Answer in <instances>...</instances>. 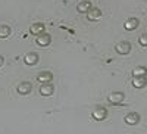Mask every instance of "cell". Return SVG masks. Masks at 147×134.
I'll return each instance as SVG.
<instances>
[{"instance_id":"cell-12","label":"cell","mask_w":147,"mask_h":134,"mask_svg":"<svg viewBox=\"0 0 147 134\" xmlns=\"http://www.w3.org/2000/svg\"><path fill=\"white\" fill-rule=\"evenodd\" d=\"M44 30H46V25H44L43 22H35V24H32V25H31L30 32L34 34V35H40V34L44 32Z\"/></svg>"},{"instance_id":"cell-1","label":"cell","mask_w":147,"mask_h":134,"mask_svg":"<svg viewBox=\"0 0 147 134\" xmlns=\"http://www.w3.org/2000/svg\"><path fill=\"white\" fill-rule=\"evenodd\" d=\"M124 100H125V94L122 91H113L107 96V102L110 105H121L124 103Z\"/></svg>"},{"instance_id":"cell-11","label":"cell","mask_w":147,"mask_h":134,"mask_svg":"<svg viewBox=\"0 0 147 134\" xmlns=\"http://www.w3.org/2000/svg\"><path fill=\"white\" fill-rule=\"evenodd\" d=\"M102 18V10L99 7H91L88 12H87V19L88 21H97Z\"/></svg>"},{"instance_id":"cell-8","label":"cell","mask_w":147,"mask_h":134,"mask_svg":"<svg viewBox=\"0 0 147 134\" xmlns=\"http://www.w3.org/2000/svg\"><path fill=\"white\" fill-rule=\"evenodd\" d=\"M52 80H53V74L50 71H43V72H40V74L37 75V81L41 83V84L52 83Z\"/></svg>"},{"instance_id":"cell-6","label":"cell","mask_w":147,"mask_h":134,"mask_svg":"<svg viewBox=\"0 0 147 134\" xmlns=\"http://www.w3.org/2000/svg\"><path fill=\"white\" fill-rule=\"evenodd\" d=\"M37 44L38 46H41V47H47L49 44L52 43V37L49 35L47 32H43V34H40V35H37Z\"/></svg>"},{"instance_id":"cell-2","label":"cell","mask_w":147,"mask_h":134,"mask_svg":"<svg viewBox=\"0 0 147 134\" xmlns=\"http://www.w3.org/2000/svg\"><path fill=\"white\" fill-rule=\"evenodd\" d=\"M115 50H116L118 55L125 56V55H128V53L131 52V43H129V41H119V43H116V46H115Z\"/></svg>"},{"instance_id":"cell-7","label":"cell","mask_w":147,"mask_h":134,"mask_svg":"<svg viewBox=\"0 0 147 134\" xmlns=\"http://www.w3.org/2000/svg\"><path fill=\"white\" fill-rule=\"evenodd\" d=\"M31 90H32V86H31V83H28V81H22L19 86L16 87V91H18L19 94H22V96L30 94Z\"/></svg>"},{"instance_id":"cell-16","label":"cell","mask_w":147,"mask_h":134,"mask_svg":"<svg viewBox=\"0 0 147 134\" xmlns=\"http://www.w3.org/2000/svg\"><path fill=\"white\" fill-rule=\"evenodd\" d=\"M10 35V28L9 25H0V39H6Z\"/></svg>"},{"instance_id":"cell-18","label":"cell","mask_w":147,"mask_h":134,"mask_svg":"<svg viewBox=\"0 0 147 134\" xmlns=\"http://www.w3.org/2000/svg\"><path fill=\"white\" fill-rule=\"evenodd\" d=\"M3 62H5V59H3V56H2V55H0V66L3 65Z\"/></svg>"},{"instance_id":"cell-9","label":"cell","mask_w":147,"mask_h":134,"mask_svg":"<svg viewBox=\"0 0 147 134\" xmlns=\"http://www.w3.org/2000/svg\"><path fill=\"white\" fill-rule=\"evenodd\" d=\"M138 25H140V21H138L137 18H129V19H127V21L124 22V28H125L127 31H134V30H137Z\"/></svg>"},{"instance_id":"cell-13","label":"cell","mask_w":147,"mask_h":134,"mask_svg":"<svg viewBox=\"0 0 147 134\" xmlns=\"http://www.w3.org/2000/svg\"><path fill=\"white\" fill-rule=\"evenodd\" d=\"M91 7H93V5H91L90 0H82V2H80V3H78L77 10H78V12H81V14H87V12H88Z\"/></svg>"},{"instance_id":"cell-10","label":"cell","mask_w":147,"mask_h":134,"mask_svg":"<svg viewBox=\"0 0 147 134\" xmlns=\"http://www.w3.org/2000/svg\"><path fill=\"white\" fill-rule=\"evenodd\" d=\"M53 91H55V87H53V84H50V83H46V84H41L40 86V94L41 96L49 97V96L53 94Z\"/></svg>"},{"instance_id":"cell-15","label":"cell","mask_w":147,"mask_h":134,"mask_svg":"<svg viewBox=\"0 0 147 134\" xmlns=\"http://www.w3.org/2000/svg\"><path fill=\"white\" fill-rule=\"evenodd\" d=\"M147 75V68L146 66H137L132 69V77H146Z\"/></svg>"},{"instance_id":"cell-17","label":"cell","mask_w":147,"mask_h":134,"mask_svg":"<svg viewBox=\"0 0 147 134\" xmlns=\"http://www.w3.org/2000/svg\"><path fill=\"white\" fill-rule=\"evenodd\" d=\"M138 43L143 46V47H147V34H143L141 37L138 39Z\"/></svg>"},{"instance_id":"cell-14","label":"cell","mask_w":147,"mask_h":134,"mask_svg":"<svg viewBox=\"0 0 147 134\" xmlns=\"http://www.w3.org/2000/svg\"><path fill=\"white\" fill-rule=\"evenodd\" d=\"M132 86L136 89H144L147 86V78L146 77H132Z\"/></svg>"},{"instance_id":"cell-4","label":"cell","mask_w":147,"mask_h":134,"mask_svg":"<svg viewBox=\"0 0 147 134\" xmlns=\"http://www.w3.org/2000/svg\"><path fill=\"white\" fill-rule=\"evenodd\" d=\"M140 119H141V116H140L138 112H129V114H127L125 118H124V121H125L128 125H137V124L140 122Z\"/></svg>"},{"instance_id":"cell-3","label":"cell","mask_w":147,"mask_h":134,"mask_svg":"<svg viewBox=\"0 0 147 134\" xmlns=\"http://www.w3.org/2000/svg\"><path fill=\"white\" fill-rule=\"evenodd\" d=\"M91 115H93V118H94L96 121H103V119H106V116H107V109L103 108V106H96V108L93 109Z\"/></svg>"},{"instance_id":"cell-5","label":"cell","mask_w":147,"mask_h":134,"mask_svg":"<svg viewBox=\"0 0 147 134\" xmlns=\"http://www.w3.org/2000/svg\"><path fill=\"white\" fill-rule=\"evenodd\" d=\"M38 59L40 58L35 52H30V53H27L25 56H24V62H25V65H28V66H34V65L38 64Z\"/></svg>"}]
</instances>
